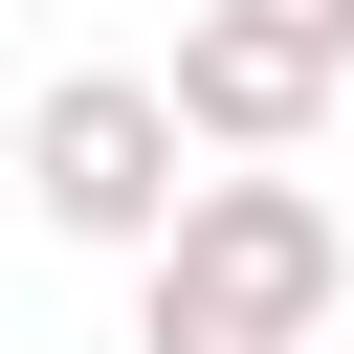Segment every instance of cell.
Masks as SVG:
<instances>
[{
    "label": "cell",
    "instance_id": "obj_1",
    "mask_svg": "<svg viewBox=\"0 0 354 354\" xmlns=\"http://www.w3.org/2000/svg\"><path fill=\"white\" fill-rule=\"evenodd\" d=\"M332 310H354V221L288 155L177 177L155 243H133V354H332Z\"/></svg>",
    "mask_w": 354,
    "mask_h": 354
},
{
    "label": "cell",
    "instance_id": "obj_2",
    "mask_svg": "<svg viewBox=\"0 0 354 354\" xmlns=\"http://www.w3.org/2000/svg\"><path fill=\"white\" fill-rule=\"evenodd\" d=\"M155 88H177V155H310L354 88V0H199Z\"/></svg>",
    "mask_w": 354,
    "mask_h": 354
},
{
    "label": "cell",
    "instance_id": "obj_3",
    "mask_svg": "<svg viewBox=\"0 0 354 354\" xmlns=\"http://www.w3.org/2000/svg\"><path fill=\"white\" fill-rule=\"evenodd\" d=\"M22 199H44L66 243H111V266H133V243H155V199H177V88H155V66H66V88L22 111Z\"/></svg>",
    "mask_w": 354,
    "mask_h": 354
}]
</instances>
